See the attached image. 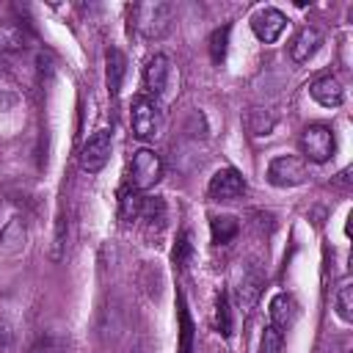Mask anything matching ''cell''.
<instances>
[{
    "label": "cell",
    "instance_id": "5bb4252c",
    "mask_svg": "<svg viewBox=\"0 0 353 353\" xmlns=\"http://www.w3.org/2000/svg\"><path fill=\"white\" fill-rule=\"evenodd\" d=\"M141 210H143V193L141 190H135V188H130V185H124L121 190H119V218L121 221H138L141 218Z\"/></svg>",
    "mask_w": 353,
    "mask_h": 353
},
{
    "label": "cell",
    "instance_id": "4316f807",
    "mask_svg": "<svg viewBox=\"0 0 353 353\" xmlns=\"http://www.w3.org/2000/svg\"><path fill=\"white\" fill-rule=\"evenodd\" d=\"M226 41H229V28H221L210 36V58L212 63H221L226 58Z\"/></svg>",
    "mask_w": 353,
    "mask_h": 353
},
{
    "label": "cell",
    "instance_id": "9a60e30c",
    "mask_svg": "<svg viewBox=\"0 0 353 353\" xmlns=\"http://www.w3.org/2000/svg\"><path fill=\"white\" fill-rule=\"evenodd\" d=\"M105 63H108V91L116 97L121 91V80H124V72H127V58L121 50H108L105 55Z\"/></svg>",
    "mask_w": 353,
    "mask_h": 353
},
{
    "label": "cell",
    "instance_id": "603a6c76",
    "mask_svg": "<svg viewBox=\"0 0 353 353\" xmlns=\"http://www.w3.org/2000/svg\"><path fill=\"white\" fill-rule=\"evenodd\" d=\"M141 218L149 223V226H163L165 221V201L157 199V196H143V210H141Z\"/></svg>",
    "mask_w": 353,
    "mask_h": 353
},
{
    "label": "cell",
    "instance_id": "9c48e42d",
    "mask_svg": "<svg viewBox=\"0 0 353 353\" xmlns=\"http://www.w3.org/2000/svg\"><path fill=\"white\" fill-rule=\"evenodd\" d=\"M168 77H171V63L165 55H152L143 66V88L152 94V97H160L168 85Z\"/></svg>",
    "mask_w": 353,
    "mask_h": 353
},
{
    "label": "cell",
    "instance_id": "d4e9b609",
    "mask_svg": "<svg viewBox=\"0 0 353 353\" xmlns=\"http://www.w3.org/2000/svg\"><path fill=\"white\" fill-rule=\"evenodd\" d=\"M336 314H339L345 323L353 320V287H350V281H345V284L339 287V292H336Z\"/></svg>",
    "mask_w": 353,
    "mask_h": 353
},
{
    "label": "cell",
    "instance_id": "cb8c5ba5",
    "mask_svg": "<svg viewBox=\"0 0 353 353\" xmlns=\"http://www.w3.org/2000/svg\"><path fill=\"white\" fill-rule=\"evenodd\" d=\"M190 254H193L190 232H188V229H182V232L176 234V245H174V254H171V259H174V265H176V268H185V265L190 262Z\"/></svg>",
    "mask_w": 353,
    "mask_h": 353
},
{
    "label": "cell",
    "instance_id": "277c9868",
    "mask_svg": "<svg viewBox=\"0 0 353 353\" xmlns=\"http://www.w3.org/2000/svg\"><path fill=\"white\" fill-rule=\"evenodd\" d=\"M306 176H309L306 163L295 154H281L268 165V182L273 188H295V185H303Z\"/></svg>",
    "mask_w": 353,
    "mask_h": 353
},
{
    "label": "cell",
    "instance_id": "8fae6325",
    "mask_svg": "<svg viewBox=\"0 0 353 353\" xmlns=\"http://www.w3.org/2000/svg\"><path fill=\"white\" fill-rule=\"evenodd\" d=\"M309 94H312V99H314L317 105H323V108H339L342 99H345L342 83H339L336 77H331V74L317 77V80L309 85Z\"/></svg>",
    "mask_w": 353,
    "mask_h": 353
},
{
    "label": "cell",
    "instance_id": "3957f363",
    "mask_svg": "<svg viewBox=\"0 0 353 353\" xmlns=\"http://www.w3.org/2000/svg\"><path fill=\"white\" fill-rule=\"evenodd\" d=\"M298 146H301V154L312 163H325L334 157V149H336V141H334V132L328 124H309L303 127L301 138H298Z\"/></svg>",
    "mask_w": 353,
    "mask_h": 353
},
{
    "label": "cell",
    "instance_id": "ac0fdd59",
    "mask_svg": "<svg viewBox=\"0 0 353 353\" xmlns=\"http://www.w3.org/2000/svg\"><path fill=\"white\" fill-rule=\"evenodd\" d=\"M22 245H25V226H22L19 218H14V221H8V223L0 229V251L17 254Z\"/></svg>",
    "mask_w": 353,
    "mask_h": 353
},
{
    "label": "cell",
    "instance_id": "ba28073f",
    "mask_svg": "<svg viewBox=\"0 0 353 353\" xmlns=\"http://www.w3.org/2000/svg\"><path fill=\"white\" fill-rule=\"evenodd\" d=\"M284 28H287V17L279 8H262L251 17V30L265 44H273L284 33Z\"/></svg>",
    "mask_w": 353,
    "mask_h": 353
},
{
    "label": "cell",
    "instance_id": "ffe728a7",
    "mask_svg": "<svg viewBox=\"0 0 353 353\" xmlns=\"http://www.w3.org/2000/svg\"><path fill=\"white\" fill-rule=\"evenodd\" d=\"M176 314H179V350L176 353H190L193 347V320L188 314V306H185V298L179 295L176 298Z\"/></svg>",
    "mask_w": 353,
    "mask_h": 353
},
{
    "label": "cell",
    "instance_id": "4fadbf2b",
    "mask_svg": "<svg viewBox=\"0 0 353 353\" xmlns=\"http://www.w3.org/2000/svg\"><path fill=\"white\" fill-rule=\"evenodd\" d=\"M262 284H265V279H262V273H259L256 268H248V270L243 273L240 287H237V301H240L243 309H251V306L256 303V298H259V292H262Z\"/></svg>",
    "mask_w": 353,
    "mask_h": 353
},
{
    "label": "cell",
    "instance_id": "5b68a950",
    "mask_svg": "<svg viewBox=\"0 0 353 353\" xmlns=\"http://www.w3.org/2000/svg\"><path fill=\"white\" fill-rule=\"evenodd\" d=\"M130 124H132V132L141 138V141H149L157 135V127H160V110L154 105V99L149 97H135L132 105H130Z\"/></svg>",
    "mask_w": 353,
    "mask_h": 353
},
{
    "label": "cell",
    "instance_id": "8992f818",
    "mask_svg": "<svg viewBox=\"0 0 353 353\" xmlns=\"http://www.w3.org/2000/svg\"><path fill=\"white\" fill-rule=\"evenodd\" d=\"M110 146H113L110 132L108 130H97L80 149V168L88 171V174H99L110 160Z\"/></svg>",
    "mask_w": 353,
    "mask_h": 353
},
{
    "label": "cell",
    "instance_id": "7a4b0ae2",
    "mask_svg": "<svg viewBox=\"0 0 353 353\" xmlns=\"http://www.w3.org/2000/svg\"><path fill=\"white\" fill-rule=\"evenodd\" d=\"M163 176V160L154 149H138L132 152V160H130V168H127V185L135 188V190H149L160 182Z\"/></svg>",
    "mask_w": 353,
    "mask_h": 353
},
{
    "label": "cell",
    "instance_id": "6da1fadb",
    "mask_svg": "<svg viewBox=\"0 0 353 353\" xmlns=\"http://www.w3.org/2000/svg\"><path fill=\"white\" fill-rule=\"evenodd\" d=\"M174 19V3H135L130 6V22L143 39H160Z\"/></svg>",
    "mask_w": 353,
    "mask_h": 353
},
{
    "label": "cell",
    "instance_id": "e0dca14e",
    "mask_svg": "<svg viewBox=\"0 0 353 353\" xmlns=\"http://www.w3.org/2000/svg\"><path fill=\"white\" fill-rule=\"evenodd\" d=\"M276 124V116L268 110V108H251L245 113V130L254 135V138H262V135H270Z\"/></svg>",
    "mask_w": 353,
    "mask_h": 353
},
{
    "label": "cell",
    "instance_id": "484cf974",
    "mask_svg": "<svg viewBox=\"0 0 353 353\" xmlns=\"http://www.w3.org/2000/svg\"><path fill=\"white\" fill-rule=\"evenodd\" d=\"M281 347H284V331H279L276 325H268L262 331L259 353H281Z\"/></svg>",
    "mask_w": 353,
    "mask_h": 353
},
{
    "label": "cell",
    "instance_id": "52a82bcc",
    "mask_svg": "<svg viewBox=\"0 0 353 353\" xmlns=\"http://www.w3.org/2000/svg\"><path fill=\"white\" fill-rule=\"evenodd\" d=\"M207 193H210V199H215V201H232V199H237V196L245 193V179H243L240 171L232 168V165H229V168H218V171L210 176Z\"/></svg>",
    "mask_w": 353,
    "mask_h": 353
},
{
    "label": "cell",
    "instance_id": "7402d4cb",
    "mask_svg": "<svg viewBox=\"0 0 353 353\" xmlns=\"http://www.w3.org/2000/svg\"><path fill=\"white\" fill-rule=\"evenodd\" d=\"M215 328L221 331V336H232V306L226 292H218L215 298Z\"/></svg>",
    "mask_w": 353,
    "mask_h": 353
},
{
    "label": "cell",
    "instance_id": "2e32d148",
    "mask_svg": "<svg viewBox=\"0 0 353 353\" xmlns=\"http://www.w3.org/2000/svg\"><path fill=\"white\" fill-rule=\"evenodd\" d=\"M210 232H212V243L215 245H226V243H232L237 237L240 221L234 215H215L210 221Z\"/></svg>",
    "mask_w": 353,
    "mask_h": 353
},
{
    "label": "cell",
    "instance_id": "83f0119b",
    "mask_svg": "<svg viewBox=\"0 0 353 353\" xmlns=\"http://www.w3.org/2000/svg\"><path fill=\"white\" fill-rule=\"evenodd\" d=\"M63 234H66V221L58 218V226H55V251H52V259H61L63 256Z\"/></svg>",
    "mask_w": 353,
    "mask_h": 353
},
{
    "label": "cell",
    "instance_id": "7c38bea8",
    "mask_svg": "<svg viewBox=\"0 0 353 353\" xmlns=\"http://www.w3.org/2000/svg\"><path fill=\"white\" fill-rule=\"evenodd\" d=\"M295 320H298V301L287 292H279L270 301V325H276L279 331H287L295 325Z\"/></svg>",
    "mask_w": 353,
    "mask_h": 353
},
{
    "label": "cell",
    "instance_id": "44dd1931",
    "mask_svg": "<svg viewBox=\"0 0 353 353\" xmlns=\"http://www.w3.org/2000/svg\"><path fill=\"white\" fill-rule=\"evenodd\" d=\"M28 353H69V342L61 334H39Z\"/></svg>",
    "mask_w": 353,
    "mask_h": 353
},
{
    "label": "cell",
    "instance_id": "30bf717a",
    "mask_svg": "<svg viewBox=\"0 0 353 353\" xmlns=\"http://www.w3.org/2000/svg\"><path fill=\"white\" fill-rule=\"evenodd\" d=\"M320 44H323V33H320L317 28L306 25V28H301V30L295 33V39L290 41V55H292L295 63H306V61L320 50Z\"/></svg>",
    "mask_w": 353,
    "mask_h": 353
},
{
    "label": "cell",
    "instance_id": "d6986e66",
    "mask_svg": "<svg viewBox=\"0 0 353 353\" xmlns=\"http://www.w3.org/2000/svg\"><path fill=\"white\" fill-rule=\"evenodd\" d=\"M28 44V36L19 22H0V52L22 50Z\"/></svg>",
    "mask_w": 353,
    "mask_h": 353
}]
</instances>
